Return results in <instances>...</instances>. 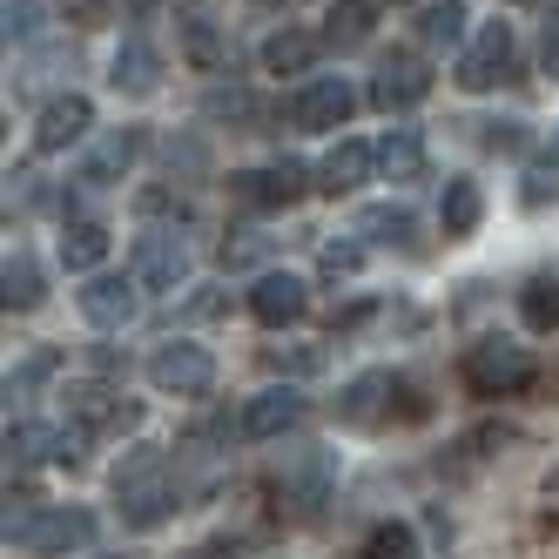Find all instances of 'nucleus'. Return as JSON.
Returning a JSON list of instances; mask_svg holds the SVG:
<instances>
[{
    "label": "nucleus",
    "mask_w": 559,
    "mask_h": 559,
    "mask_svg": "<svg viewBox=\"0 0 559 559\" xmlns=\"http://www.w3.org/2000/svg\"><path fill=\"white\" fill-rule=\"evenodd\" d=\"M102 533V519L88 506H34V492H8V546L21 552H41V559H68V552H88Z\"/></svg>",
    "instance_id": "1"
},
{
    "label": "nucleus",
    "mask_w": 559,
    "mask_h": 559,
    "mask_svg": "<svg viewBox=\"0 0 559 559\" xmlns=\"http://www.w3.org/2000/svg\"><path fill=\"white\" fill-rule=\"evenodd\" d=\"M459 371H465L472 397H512V391L533 384V350L512 344V337H472L465 357H459Z\"/></svg>",
    "instance_id": "2"
},
{
    "label": "nucleus",
    "mask_w": 559,
    "mask_h": 559,
    "mask_svg": "<svg viewBox=\"0 0 559 559\" xmlns=\"http://www.w3.org/2000/svg\"><path fill=\"white\" fill-rule=\"evenodd\" d=\"M512 68H519V41H512V21H486L472 34V41L459 48L452 61V82L465 95H492L499 82H512Z\"/></svg>",
    "instance_id": "3"
},
{
    "label": "nucleus",
    "mask_w": 559,
    "mask_h": 559,
    "mask_svg": "<svg viewBox=\"0 0 559 559\" xmlns=\"http://www.w3.org/2000/svg\"><path fill=\"white\" fill-rule=\"evenodd\" d=\"M61 412H68V425H82L95 438H122V431L142 425V405H135V397H122V384H108V378L68 384L61 391Z\"/></svg>",
    "instance_id": "4"
},
{
    "label": "nucleus",
    "mask_w": 559,
    "mask_h": 559,
    "mask_svg": "<svg viewBox=\"0 0 559 559\" xmlns=\"http://www.w3.org/2000/svg\"><path fill=\"white\" fill-rule=\"evenodd\" d=\"M148 384L163 391V397H210V384H216L210 344H189V337L155 344V350H148Z\"/></svg>",
    "instance_id": "5"
},
{
    "label": "nucleus",
    "mask_w": 559,
    "mask_h": 559,
    "mask_svg": "<svg viewBox=\"0 0 559 559\" xmlns=\"http://www.w3.org/2000/svg\"><path fill=\"white\" fill-rule=\"evenodd\" d=\"M304 189H317L310 182V169L297 163V155H276V163L270 169H236L229 176V195H236V203H243V210H290V203H304Z\"/></svg>",
    "instance_id": "6"
},
{
    "label": "nucleus",
    "mask_w": 559,
    "mask_h": 559,
    "mask_svg": "<svg viewBox=\"0 0 559 559\" xmlns=\"http://www.w3.org/2000/svg\"><path fill=\"white\" fill-rule=\"evenodd\" d=\"M331 486H337V452H331V445H297L284 465H276V499L297 506V512L324 506Z\"/></svg>",
    "instance_id": "7"
},
{
    "label": "nucleus",
    "mask_w": 559,
    "mask_h": 559,
    "mask_svg": "<svg viewBox=\"0 0 559 559\" xmlns=\"http://www.w3.org/2000/svg\"><path fill=\"white\" fill-rule=\"evenodd\" d=\"M304 425V391L297 384H263L243 397V412H236V431H243V445H270V438H284Z\"/></svg>",
    "instance_id": "8"
},
{
    "label": "nucleus",
    "mask_w": 559,
    "mask_h": 559,
    "mask_svg": "<svg viewBox=\"0 0 559 559\" xmlns=\"http://www.w3.org/2000/svg\"><path fill=\"white\" fill-rule=\"evenodd\" d=\"M284 115L297 129H344L357 115V88L344 82V74H310V82L284 102Z\"/></svg>",
    "instance_id": "9"
},
{
    "label": "nucleus",
    "mask_w": 559,
    "mask_h": 559,
    "mask_svg": "<svg viewBox=\"0 0 559 559\" xmlns=\"http://www.w3.org/2000/svg\"><path fill=\"white\" fill-rule=\"evenodd\" d=\"M135 284L142 290H155V297H169V290H182L189 284V243L176 229H148L142 243H135Z\"/></svg>",
    "instance_id": "10"
},
{
    "label": "nucleus",
    "mask_w": 559,
    "mask_h": 559,
    "mask_svg": "<svg viewBox=\"0 0 559 559\" xmlns=\"http://www.w3.org/2000/svg\"><path fill=\"white\" fill-rule=\"evenodd\" d=\"M74 304H82V317L95 331H122L135 324V310H142V284L135 276H115V270H95L82 290H74Z\"/></svg>",
    "instance_id": "11"
},
{
    "label": "nucleus",
    "mask_w": 559,
    "mask_h": 559,
    "mask_svg": "<svg viewBox=\"0 0 559 559\" xmlns=\"http://www.w3.org/2000/svg\"><path fill=\"white\" fill-rule=\"evenodd\" d=\"M250 317H257L263 331L304 324V317H310V284H304V276H290V270H263L257 284H250Z\"/></svg>",
    "instance_id": "12"
},
{
    "label": "nucleus",
    "mask_w": 559,
    "mask_h": 559,
    "mask_svg": "<svg viewBox=\"0 0 559 559\" xmlns=\"http://www.w3.org/2000/svg\"><path fill=\"white\" fill-rule=\"evenodd\" d=\"M391 397H405V378H397L391 365L357 371V378L337 391V425H384V418H391Z\"/></svg>",
    "instance_id": "13"
},
{
    "label": "nucleus",
    "mask_w": 559,
    "mask_h": 559,
    "mask_svg": "<svg viewBox=\"0 0 559 559\" xmlns=\"http://www.w3.org/2000/svg\"><path fill=\"white\" fill-rule=\"evenodd\" d=\"M425 95H431V74H425L418 55H384V61H378V74H371V108L405 115V108H418Z\"/></svg>",
    "instance_id": "14"
},
{
    "label": "nucleus",
    "mask_w": 559,
    "mask_h": 559,
    "mask_svg": "<svg viewBox=\"0 0 559 559\" xmlns=\"http://www.w3.org/2000/svg\"><path fill=\"white\" fill-rule=\"evenodd\" d=\"M88 129H95V102L88 95H55L48 108H41V122H34V148L41 155H61V148H74V142H88Z\"/></svg>",
    "instance_id": "15"
},
{
    "label": "nucleus",
    "mask_w": 559,
    "mask_h": 559,
    "mask_svg": "<svg viewBox=\"0 0 559 559\" xmlns=\"http://www.w3.org/2000/svg\"><path fill=\"white\" fill-rule=\"evenodd\" d=\"M108 88L129 95V102H148L155 88H163V55H155L142 34H129V41L115 48V61H108Z\"/></svg>",
    "instance_id": "16"
},
{
    "label": "nucleus",
    "mask_w": 559,
    "mask_h": 559,
    "mask_svg": "<svg viewBox=\"0 0 559 559\" xmlns=\"http://www.w3.org/2000/svg\"><path fill=\"white\" fill-rule=\"evenodd\" d=\"M135 155H142V129H102L95 148L82 155V189H108V182H122L135 169Z\"/></svg>",
    "instance_id": "17"
},
{
    "label": "nucleus",
    "mask_w": 559,
    "mask_h": 559,
    "mask_svg": "<svg viewBox=\"0 0 559 559\" xmlns=\"http://www.w3.org/2000/svg\"><path fill=\"white\" fill-rule=\"evenodd\" d=\"M371 169H378V148H371V142H357V135H337V148L324 155V163H317V189H324V195H350Z\"/></svg>",
    "instance_id": "18"
},
{
    "label": "nucleus",
    "mask_w": 559,
    "mask_h": 559,
    "mask_svg": "<svg viewBox=\"0 0 559 559\" xmlns=\"http://www.w3.org/2000/svg\"><path fill=\"white\" fill-rule=\"evenodd\" d=\"M357 236L384 250H418V210L412 203H365L357 210Z\"/></svg>",
    "instance_id": "19"
},
{
    "label": "nucleus",
    "mask_w": 559,
    "mask_h": 559,
    "mask_svg": "<svg viewBox=\"0 0 559 559\" xmlns=\"http://www.w3.org/2000/svg\"><path fill=\"white\" fill-rule=\"evenodd\" d=\"M176 512H182L176 478H155V486H135V492H122V526H129V533H155V526H169Z\"/></svg>",
    "instance_id": "20"
},
{
    "label": "nucleus",
    "mask_w": 559,
    "mask_h": 559,
    "mask_svg": "<svg viewBox=\"0 0 559 559\" xmlns=\"http://www.w3.org/2000/svg\"><path fill=\"white\" fill-rule=\"evenodd\" d=\"M412 34H418V48H465L472 8H465V0H425L418 21H412Z\"/></svg>",
    "instance_id": "21"
},
{
    "label": "nucleus",
    "mask_w": 559,
    "mask_h": 559,
    "mask_svg": "<svg viewBox=\"0 0 559 559\" xmlns=\"http://www.w3.org/2000/svg\"><path fill=\"white\" fill-rule=\"evenodd\" d=\"M317 55H324V34L310 27H276L263 41V74H310Z\"/></svg>",
    "instance_id": "22"
},
{
    "label": "nucleus",
    "mask_w": 559,
    "mask_h": 559,
    "mask_svg": "<svg viewBox=\"0 0 559 559\" xmlns=\"http://www.w3.org/2000/svg\"><path fill=\"white\" fill-rule=\"evenodd\" d=\"M61 270H74V276H95L102 263H108V229L95 223V216H68V229H61Z\"/></svg>",
    "instance_id": "23"
},
{
    "label": "nucleus",
    "mask_w": 559,
    "mask_h": 559,
    "mask_svg": "<svg viewBox=\"0 0 559 559\" xmlns=\"http://www.w3.org/2000/svg\"><path fill=\"white\" fill-rule=\"evenodd\" d=\"M48 297V276H41V263H34V250H8V263H0V310H34Z\"/></svg>",
    "instance_id": "24"
},
{
    "label": "nucleus",
    "mask_w": 559,
    "mask_h": 559,
    "mask_svg": "<svg viewBox=\"0 0 559 559\" xmlns=\"http://www.w3.org/2000/svg\"><path fill=\"white\" fill-rule=\"evenodd\" d=\"M478 216H486V189L472 176H445V195H438V229L445 236H472Z\"/></svg>",
    "instance_id": "25"
},
{
    "label": "nucleus",
    "mask_w": 559,
    "mask_h": 559,
    "mask_svg": "<svg viewBox=\"0 0 559 559\" xmlns=\"http://www.w3.org/2000/svg\"><path fill=\"white\" fill-rule=\"evenodd\" d=\"M519 324H526L533 337H552L559 331V276L552 270H539V276L519 284Z\"/></svg>",
    "instance_id": "26"
},
{
    "label": "nucleus",
    "mask_w": 559,
    "mask_h": 559,
    "mask_svg": "<svg viewBox=\"0 0 559 559\" xmlns=\"http://www.w3.org/2000/svg\"><path fill=\"white\" fill-rule=\"evenodd\" d=\"M371 27H378V8H371V0H337V8L324 14V48L350 55V48L371 41Z\"/></svg>",
    "instance_id": "27"
},
{
    "label": "nucleus",
    "mask_w": 559,
    "mask_h": 559,
    "mask_svg": "<svg viewBox=\"0 0 559 559\" xmlns=\"http://www.w3.org/2000/svg\"><path fill=\"white\" fill-rule=\"evenodd\" d=\"M378 169H384V182H418L425 176V135L418 129H391L378 142Z\"/></svg>",
    "instance_id": "28"
},
{
    "label": "nucleus",
    "mask_w": 559,
    "mask_h": 559,
    "mask_svg": "<svg viewBox=\"0 0 559 559\" xmlns=\"http://www.w3.org/2000/svg\"><path fill=\"white\" fill-rule=\"evenodd\" d=\"M55 371H61V350H55V344H41V350H27L21 365L8 371V412H14V405H27V397L41 391V384H48Z\"/></svg>",
    "instance_id": "29"
},
{
    "label": "nucleus",
    "mask_w": 559,
    "mask_h": 559,
    "mask_svg": "<svg viewBox=\"0 0 559 559\" xmlns=\"http://www.w3.org/2000/svg\"><path fill=\"white\" fill-rule=\"evenodd\" d=\"M163 465H169V459L155 452V445H129V459H122V465L108 472V486H115V499H122V492H135V486H155V478H169Z\"/></svg>",
    "instance_id": "30"
},
{
    "label": "nucleus",
    "mask_w": 559,
    "mask_h": 559,
    "mask_svg": "<svg viewBox=\"0 0 559 559\" xmlns=\"http://www.w3.org/2000/svg\"><path fill=\"white\" fill-rule=\"evenodd\" d=\"M357 559H425V539L405 526V519H384V526H371V539H365Z\"/></svg>",
    "instance_id": "31"
},
{
    "label": "nucleus",
    "mask_w": 559,
    "mask_h": 559,
    "mask_svg": "<svg viewBox=\"0 0 559 559\" xmlns=\"http://www.w3.org/2000/svg\"><path fill=\"white\" fill-rule=\"evenodd\" d=\"M41 27H48V0H8V14H0L8 48H41Z\"/></svg>",
    "instance_id": "32"
},
{
    "label": "nucleus",
    "mask_w": 559,
    "mask_h": 559,
    "mask_svg": "<svg viewBox=\"0 0 559 559\" xmlns=\"http://www.w3.org/2000/svg\"><path fill=\"white\" fill-rule=\"evenodd\" d=\"M263 115V102L250 95V88H210L203 95V122H229V129H250Z\"/></svg>",
    "instance_id": "33"
},
{
    "label": "nucleus",
    "mask_w": 559,
    "mask_h": 559,
    "mask_svg": "<svg viewBox=\"0 0 559 559\" xmlns=\"http://www.w3.org/2000/svg\"><path fill=\"white\" fill-rule=\"evenodd\" d=\"M41 459H55V431L48 425H8V472H27V465H41Z\"/></svg>",
    "instance_id": "34"
},
{
    "label": "nucleus",
    "mask_w": 559,
    "mask_h": 559,
    "mask_svg": "<svg viewBox=\"0 0 559 559\" xmlns=\"http://www.w3.org/2000/svg\"><path fill=\"white\" fill-rule=\"evenodd\" d=\"M357 270H365V243H357V236H331V243L317 250V276H324V284H350Z\"/></svg>",
    "instance_id": "35"
},
{
    "label": "nucleus",
    "mask_w": 559,
    "mask_h": 559,
    "mask_svg": "<svg viewBox=\"0 0 559 559\" xmlns=\"http://www.w3.org/2000/svg\"><path fill=\"white\" fill-rule=\"evenodd\" d=\"M182 55H189L195 68H223V27H216L210 14H189V21H182Z\"/></svg>",
    "instance_id": "36"
},
{
    "label": "nucleus",
    "mask_w": 559,
    "mask_h": 559,
    "mask_svg": "<svg viewBox=\"0 0 559 559\" xmlns=\"http://www.w3.org/2000/svg\"><path fill=\"white\" fill-rule=\"evenodd\" d=\"M324 365H331L324 344H276V350H270V371H284V384H290V378H317Z\"/></svg>",
    "instance_id": "37"
},
{
    "label": "nucleus",
    "mask_w": 559,
    "mask_h": 559,
    "mask_svg": "<svg viewBox=\"0 0 559 559\" xmlns=\"http://www.w3.org/2000/svg\"><path fill=\"white\" fill-rule=\"evenodd\" d=\"M519 195H526V210L559 203V148L546 155V163H533V169H526V189H519Z\"/></svg>",
    "instance_id": "38"
},
{
    "label": "nucleus",
    "mask_w": 559,
    "mask_h": 559,
    "mask_svg": "<svg viewBox=\"0 0 559 559\" xmlns=\"http://www.w3.org/2000/svg\"><path fill=\"white\" fill-rule=\"evenodd\" d=\"M263 257H270V236H257V229L223 236V270H250V263H263Z\"/></svg>",
    "instance_id": "39"
},
{
    "label": "nucleus",
    "mask_w": 559,
    "mask_h": 559,
    "mask_svg": "<svg viewBox=\"0 0 559 559\" xmlns=\"http://www.w3.org/2000/svg\"><path fill=\"white\" fill-rule=\"evenodd\" d=\"M135 216H142V223H163V216L182 223L189 203H182V189H142V195H135Z\"/></svg>",
    "instance_id": "40"
},
{
    "label": "nucleus",
    "mask_w": 559,
    "mask_h": 559,
    "mask_svg": "<svg viewBox=\"0 0 559 559\" xmlns=\"http://www.w3.org/2000/svg\"><path fill=\"white\" fill-rule=\"evenodd\" d=\"M229 310V290H216V284H203L189 304H182V324H210V317H223Z\"/></svg>",
    "instance_id": "41"
},
{
    "label": "nucleus",
    "mask_w": 559,
    "mask_h": 559,
    "mask_svg": "<svg viewBox=\"0 0 559 559\" xmlns=\"http://www.w3.org/2000/svg\"><path fill=\"white\" fill-rule=\"evenodd\" d=\"M61 68H74V55H68V48H34L27 74H21V88H34V82H48V74H61Z\"/></svg>",
    "instance_id": "42"
},
{
    "label": "nucleus",
    "mask_w": 559,
    "mask_h": 559,
    "mask_svg": "<svg viewBox=\"0 0 559 559\" xmlns=\"http://www.w3.org/2000/svg\"><path fill=\"white\" fill-rule=\"evenodd\" d=\"M55 8H61L74 27H102V21L115 14V0H55Z\"/></svg>",
    "instance_id": "43"
},
{
    "label": "nucleus",
    "mask_w": 559,
    "mask_h": 559,
    "mask_svg": "<svg viewBox=\"0 0 559 559\" xmlns=\"http://www.w3.org/2000/svg\"><path fill=\"white\" fill-rule=\"evenodd\" d=\"M478 129H486V135H478V142H486V148H526V122H512V115H506V122H478Z\"/></svg>",
    "instance_id": "44"
},
{
    "label": "nucleus",
    "mask_w": 559,
    "mask_h": 559,
    "mask_svg": "<svg viewBox=\"0 0 559 559\" xmlns=\"http://www.w3.org/2000/svg\"><path fill=\"white\" fill-rule=\"evenodd\" d=\"M539 68L559 82V8H552V14H546V27H539Z\"/></svg>",
    "instance_id": "45"
},
{
    "label": "nucleus",
    "mask_w": 559,
    "mask_h": 559,
    "mask_svg": "<svg viewBox=\"0 0 559 559\" xmlns=\"http://www.w3.org/2000/svg\"><path fill=\"white\" fill-rule=\"evenodd\" d=\"M34 203H41V176H8V210H34Z\"/></svg>",
    "instance_id": "46"
},
{
    "label": "nucleus",
    "mask_w": 559,
    "mask_h": 559,
    "mask_svg": "<svg viewBox=\"0 0 559 559\" xmlns=\"http://www.w3.org/2000/svg\"><path fill=\"white\" fill-rule=\"evenodd\" d=\"M163 155H169V169H189V176H195V169L210 163V148H203V142H169Z\"/></svg>",
    "instance_id": "47"
},
{
    "label": "nucleus",
    "mask_w": 559,
    "mask_h": 559,
    "mask_svg": "<svg viewBox=\"0 0 559 559\" xmlns=\"http://www.w3.org/2000/svg\"><path fill=\"white\" fill-rule=\"evenodd\" d=\"M155 8H163V0H129V14H135V21H155Z\"/></svg>",
    "instance_id": "48"
}]
</instances>
